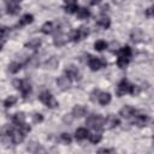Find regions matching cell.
<instances>
[{
    "label": "cell",
    "instance_id": "cell-1",
    "mask_svg": "<svg viewBox=\"0 0 154 154\" xmlns=\"http://www.w3.org/2000/svg\"><path fill=\"white\" fill-rule=\"evenodd\" d=\"M38 99H40V101H41L42 103H45V105H46L47 107H49V108H55V107L59 106V102L55 100V97H54L48 90L42 91V93L40 94Z\"/></svg>",
    "mask_w": 154,
    "mask_h": 154
},
{
    "label": "cell",
    "instance_id": "cell-2",
    "mask_svg": "<svg viewBox=\"0 0 154 154\" xmlns=\"http://www.w3.org/2000/svg\"><path fill=\"white\" fill-rule=\"evenodd\" d=\"M85 124L93 130H100L102 124H103V119H102V117L100 114H93V116L87 118Z\"/></svg>",
    "mask_w": 154,
    "mask_h": 154
},
{
    "label": "cell",
    "instance_id": "cell-3",
    "mask_svg": "<svg viewBox=\"0 0 154 154\" xmlns=\"http://www.w3.org/2000/svg\"><path fill=\"white\" fill-rule=\"evenodd\" d=\"M88 35H89V28H87V26H81L79 29L75 30V31L71 34V40L75 41V42H78V41L84 40Z\"/></svg>",
    "mask_w": 154,
    "mask_h": 154
},
{
    "label": "cell",
    "instance_id": "cell-4",
    "mask_svg": "<svg viewBox=\"0 0 154 154\" xmlns=\"http://www.w3.org/2000/svg\"><path fill=\"white\" fill-rule=\"evenodd\" d=\"M134 116H135V119H134V124H135V125L142 128V126H144V125L147 124V122H148V116H147L146 112H143V111H138V112H137V111H136Z\"/></svg>",
    "mask_w": 154,
    "mask_h": 154
},
{
    "label": "cell",
    "instance_id": "cell-5",
    "mask_svg": "<svg viewBox=\"0 0 154 154\" xmlns=\"http://www.w3.org/2000/svg\"><path fill=\"white\" fill-rule=\"evenodd\" d=\"M119 124H120L119 118L116 117L114 114H109V116L106 117V119H103V124H102V125H103L106 129H114V128H117Z\"/></svg>",
    "mask_w": 154,
    "mask_h": 154
},
{
    "label": "cell",
    "instance_id": "cell-6",
    "mask_svg": "<svg viewBox=\"0 0 154 154\" xmlns=\"http://www.w3.org/2000/svg\"><path fill=\"white\" fill-rule=\"evenodd\" d=\"M88 65H89L90 70L96 71V70H100L101 67L106 66V65H107V63H106L105 60L100 59V58H94V57H90V59H89V61H88Z\"/></svg>",
    "mask_w": 154,
    "mask_h": 154
},
{
    "label": "cell",
    "instance_id": "cell-7",
    "mask_svg": "<svg viewBox=\"0 0 154 154\" xmlns=\"http://www.w3.org/2000/svg\"><path fill=\"white\" fill-rule=\"evenodd\" d=\"M65 75L70 78V79H81V72L75 66V65H69L65 67L64 70Z\"/></svg>",
    "mask_w": 154,
    "mask_h": 154
},
{
    "label": "cell",
    "instance_id": "cell-8",
    "mask_svg": "<svg viewBox=\"0 0 154 154\" xmlns=\"http://www.w3.org/2000/svg\"><path fill=\"white\" fill-rule=\"evenodd\" d=\"M130 85H131V84H130L126 79H122V81L119 82L117 89H116V94H117L119 97L123 96V95H125V94H128L129 90H130Z\"/></svg>",
    "mask_w": 154,
    "mask_h": 154
},
{
    "label": "cell",
    "instance_id": "cell-9",
    "mask_svg": "<svg viewBox=\"0 0 154 154\" xmlns=\"http://www.w3.org/2000/svg\"><path fill=\"white\" fill-rule=\"evenodd\" d=\"M7 135L11 136L12 142H13L14 144H19V143H22L23 140H24V136H25L20 130H12V129H8Z\"/></svg>",
    "mask_w": 154,
    "mask_h": 154
},
{
    "label": "cell",
    "instance_id": "cell-10",
    "mask_svg": "<svg viewBox=\"0 0 154 154\" xmlns=\"http://www.w3.org/2000/svg\"><path fill=\"white\" fill-rule=\"evenodd\" d=\"M57 85L59 87V89H61V90H67V89H70V87H71V79L65 75V76H60V77H58V79H57Z\"/></svg>",
    "mask_w": 154,
    "mask_h": 154
},
{
    "label": "cell",
    "instance_id": "cell-11",
    "mask_svg": "<svg viewBox=\"0 0 154 154\" xmlns=\"http://www.w3.org/2000/svg\"><path fill=\"white\" fill-rule=\"evenodd\" d=\"M20 12V6L17 0H8L7 1V13L14 16Z\"/></svg>",
    "mask_w": 154,
    "mask_h": 154
},
{
    "label": "cell",
    "instance_id": "cell-12",
    "mask_svg": "<svg viewBox=\"0 0 154 154\" xmlns=\"http://www.w3.org/2000/svg\"><path fill=\"white\" fill-rule=\"evenodd\" d=\"M130 38H131L132 42L138 43V42H141V41L144 38V34H143V31H142L141 29H137V28H136V29H134V30L131 31Z\"/></svg>",
    "mask_w": 154,
    "mask_h": 154
},
{
    "label": "cell",
    "instance_id": "cell-13",
    "mask_svg": "<svg viewBox=\"0 0 154 154\" xmlns=\"http://www.w3.org/2000/svg\"><path fill=\"white\" fill-rule=\"evenodd\" d=\"M135 112H136V109L132 107V106H124L123 108H120V111H119V114L123 117V118H131V117H134V114H135Z\"/></svg>",
    "mask_w": 154,
    "mask_h": 154
},
{
    "label": "cell",
    "instance_id": "cell-14",
    "mask_svg": "<svg viewBox=\"0 0 154 154\" xmlns=\"http://www.w3.org/2000/svg\"><path fill=\"white\" fill-rule=\"evenodd\" d=\"M19 90H20L23 97H28L29 94L31 93V85H30V83L26 79H22V84H20Z\"/></svg>",
    "mask_w": 154,
    "mask_h": 154
},
{
    "label": "cell",
    "instance_id": "cell-15",
    "mask_svg": "<svg viewBox=\"0 0 154 154\" xmlns=\"http://www.w3.org/2000/svg\"><path fill=\"white\" fill-rule=\"evenodd\" d=\"M97 101L102 106H106L107 103L111 102V94L109 93H106V91H100L99 93V96H97Z\"/></svg>",
    "mask_w": 154,
    "mask_h": 154
},
{
    "label": "cell",
    "instance_id": "cell-16",
    "mask_svg": "<svg viewBox=\"0 0 154 154\" xmlns=\"http://www.w3.org/2000/svg\"><path fill=\"white\" fill-rule=\"evenodd\" d=\"M87 114V108L83 106V105H77L73 107L72 109V116L73 117H77V118H81V117H84Z\"/></svg>",
    "mask_w": 154,
    "mask_h": 154
},
{
    "label": "cell",
    "instance_id": "cell-17",
    "mask_svg": "<svg viewBox=\"0 0 154 154\" xmlns=\"http://www.w3.org/2000/svg\"><path fill=\"white\" fill-rule=\"evenodd\" d=\"M53 43L57 46V47H61L66 43V36L63 34V32H58L55 34L54 38H53Z\"/></svg>",
    "mask_w": 154,
    "mask_h": 154
},
{
    "label": "cell",
    "instance_id": "cell-18",
    "mask_svg": "<svg viewBox=\"0 0 154 154\" xmlns=\"http://www.w3.org/2000/svg\"><path fill=\"white\" fill-rule=\"evenodd\" d=\"M88 138L91 143H99L102 138V132L100 130H94L91 134H88Z\"/></svg>",
    "mask_w": 154,
    "mask_h": 154
},
{
    "label": "cell",
    "instance_id": "cell-19",
    "mask_svg": "<svg viewBox=\"0 0 154 154\" xmlns=\"http://www.w3.org/2000/svg\"><path fill=\"white\" fill-rule=\"evenodd\" d=\"M41 43H42L41 38L34 37V38H30V40L25 43V47H26V48H31V49H36V48H38V47L41 46Z\"/></svg>",
    "mask_w": 154,
    "mask_h": 154
},
{
    "label": "cell",
    "instance_id": "cell-20",
    "mask_svg": "<svg viewBox=\"0 0 154 154\" xmlns=\"http://www.w3.org/2000/svg\"><path fill=\"white\" fill-rule=\"evenodd\" d=\"M32 20H34V16H32V14L26 13V14L22 16V18L19 19V22H18V26H24V25H28V24L32 23Z\"/></svg>",
    "mask_w": 154,
    "mask_h": 154
},
{
    "label": "cell",
    "instance_id": "cell-21",
    "mask_svg": "<svg viewBox=\"0 0 154 154\" xmlns=\"http://www.w3.org/2000/svg\"><path fill=\"white\" fill-rule=\"evenodd\" d=\"M58 65H59V60H58L55 57H51V58L45 63L46 69H49V70H54V69H57Z\"/></svg>",
    "mask_w": 154,
    "mask_h": 154
},
{
    "label": "cell",
    "instance_id": "cell-22",
    "mask_svg": "<svg viewBox=\"0 0 154 154\" xmlns=\"http://www.w3.org/2000/svg\"><path fill=\"white\" fill-rule=\"evenodd\" d=\"M75 137H76V140H78V141H82V140L87 138V137H88V130L84 129V128H78V129L76 130V132H75Z\"/></svg>",
    "mask_w": 154,
    "mask_h": 154
},
{
    "label": "cell",
    "instance_id": "cell-23",
    "mask_svg": "<svg viewBox=\"0 0 154 154\" xmlns=\"http://www.w3.org/2000/svg\"><path fill=\"white\" fill-rule=\"evenodd\" d=\"M76 16H77V18H78V19H87V18H89L90 12H89V10H88V8L82 7V8H78V10H77Z\"/></svg>",
    "mask_w": 154,
    "mask_h": 154
},
{
    "label": "cell",
    "instance_id": "cell-24",
    "mask_svg": "<svg viewBox=\"0 0 154 154\" xmlns=\"http://www.w3.org/2000/svg\"><path fill=\"white\" fill-rule=\"evenodd\" d=\"M13 123L16 124V125H22L23 123H25V116H24V113L23 112H18V113H16L14 116H13Z\"/></svg>",
    "mask_w": 154,
    "mask_h": 154
},
{
    "label": "cell",
    "instance_id": "cell-25",
    "mask_svg": "<svg viewBox=\"0 0 154 154\" xmlns=\"http://www.w3.org/2000/svg\"><path fill=\"white\" fill-rule=\"evenodd\" d=\"M53 30H54V25H53L52 22H46V23L41 26V31H42L43 34H52Z\"/></svg>",
    "mask_w": 154,
    "mask_h": 154
},
{
    "label": "cell",
    "instance_id": "cell-26",
    "mask_svg": "<svg viewBox=\"0 0 154 154\" xmlns=\"http://www.w3.org/2000/svg\"><path fill=\"white\" fill-rule=\"evenodd\" d=\"M97 25L101 26L102 29H108L109 25H111V19L108 17H102L97 20Z\"/></svg>",
    "mask_w": 154,
    "mask_h": 154
},
{
    "label": "cell",
    "instance_id": "cell-27",
    "mask_svg": "<svg viewBox=\"0 0 154 154\" xmlns=\"http://www.w3.org/2000/svg\"><path fill=\"white\" fill-rule=\"evenodd\" d=\"M129 61H130V58H126V57H122V55H119V58L117 59V65H118L120 69H125V67L128 66Z\"/></svg>",
    "mask_w": 154,
    "mask_h": 154
},
{
    "label": "cell",
    "instance_id": "cell-28",
    "mask_svg": "<svg viewBox=\"0 0 154 154\" xmlns=\"http://www.w3.org/2000/svg\"><path fill=\"white\" fill-rule=\"evenodd\" d=\"M20 69H22V64L20 63H17V61H13V63H11L8 65V71L11 73H17V72H19Z\"/></svg>",
    "mask_w": 154,
    "mask_h": 154
},
{
    "label": "cell",
    "instance_id": "cell-29",
    "mask_svg": "<svg viewBox=\"0 0 154 154\" xmlns=\"http://www.w3.org/2000/svg\"><path fill=\"white\" fill-rule=\"evenodd\" d=\"M118 52H119V54H120L122 57H126V58H130V57H131V54H132V52H131V48H130L129 46H124V47H120Z\"/></svg>",
    "mask_w": 154,
    "mask_h": 154
},
{
    "label": "cell",
    "instance_id": "cell-30",
    "mask_svg": "<svg viewBox=\"0 0 154 154\" xmlns=\"http://www.w3.org/2000/svg\"><path fill=\"white\" fill-rule=\"evenodd\" d=\"M28 150L31 152V153H37V152H43V149L41 148L40 143H36V142H31L29 146H28Z\"/></svg>",
    "mask_w": 154,
    "mask_h": 154
},
{
    "label": "cell",
    "instance_id": "cell-31",
    "mask_svg": "<svg viewBox=\"0 0 154 154\" xmlns=\"http://www.w3.org/2000/svg\"><path fill=\"white\" fill-rule=\"evenodd\" d=\"M107 47H108V45H107L103 40H97V41L94 43V48H95L96 51H99V52H101V51L106 49Z\"/></svg>",
    "mask_w": 154,
    "mask_h": 154
},
{
    "label": "cell",
    "instance_id": "cell-32",
    "mask_svg": "<svg viewBox=\"0 0 154 154\" xmlns=\"http://www.w3.org/2000/svg\"><path fill=\"white\" fill-rule=\"evenodd\" d=\"M16 102H17V97H16L14 95H10V96L4 101V106L8 108V107H12Z\"/></svg>",
    "mask_w": 154,
    "mask_h": 154
},
{
    "label": "cell",
    "instance_id": "cell-33",
    "mask_svg": "<svg viewBox=\"0 0 154 154\" xmlns=\"http://www.w3.org/2000/svg\"><path fill=\"white\" fill-rule=\"evenodd\" d=\"M77 10H78V6L76 4H67L65 6V12L67 13H76Z\"/></svg>",
    "mask_w": 154,
    "mask_h": 154
},
{
    "label": "cell",
    "instance_id": "cell-34",
    "mask_svg": "<svg viewBox=\"0 0 154 154\" xmlns=\"http://www.w3.org/2000/svg\"><path fill=\"white\" fill-rule=\"evenodd\" d=\"M60 141H61L64 144H70V143H71V141H72V138H71L70 134L63 132V134L60 135Z\"/></svg>",
    "mask_w": 154,
    "mask_h": 154
},
{
    "label": "cell",
    "instance_id": "cell-35",
    "mask_svg": "<svg viewBox=\"0 0 154 154\" xmlns=\"http://www.w3.org/2000/svg\"><path fill=\"white\" fill-rule=\"evenodd\" d=\"M129 93L131 94V95H134V96H137L140 93H141V88L138 87V85H130V90H129Z\"/></svg>",
    "mask_w": 154,
    "mask_h": 154
},
{
    "label": "cell",
    "instance_id": "cell-36",
    "mask_svg": "<svg viewBox=\"0 0 154 154\" xmlns=\"http://www.w3.org/2000/svg\"><path fill=\"white\" fill-rule=\"evenodd\" d=\"M26 64H28L29 66H36V65L38 64V59H37V57H36V55H32V57H30V58L28 59Z\"/></svg>",
    "mask_w": 154,
    "mask_h": 154
},
{
    "label": "cell",
    "instance_id": "cell-37",
    "mask_svg": "<svg viewBox=\"0 0 154 154\" xmlns=\"http://www.w3.org/2000/svg\"><path fill=\"white\" fill-rule=\"evenodd\" d=\"M19 130H20L24 135H26V134H29V132H30V130H31V129H30V126H29V125H26L25 123H23L22 125H19Z\"/></svg>",
    "mask_w": 154,
    "mask_h": 154
},
{
    "label": "cell",
    "instance_id": "cell-38",
    "mask_svg": "<svg viewBox=\"0 0 154 154\" xmlns=\"http://www.w3.org/2000/svg\"><path fill=\"white\" fill-rule=\"evenodd\" d=\"M8 32H10V28H7V26H0V37L7 36Z\"/></svg>",
    "mask_w": 154,
    "mask_h": 154
},
{
    "label": "cell",
    "instance_id": "cell-39",
    "mask_svg": "<svg viewBox=\"0 0 154 154\" xmlns=\"http://www.w3.org/2000/svg\"><path fill=\"white\" fill-rule=\"evenodd\" d=\"M32 120H34V123H41L43 120V116L41 113H35L32 116Z\"/></svg>",
    "mask_w": 154,
    "mask_h": 154
},
{
    "label": "cell",
    "instance_id": "cell-40",
    "mask_svg": "<svg viewBox=\"0 0 154 154\" xmlns=\"http://www.w3.org/2000/svg\"><path fill=\"white\" fill-rule=\"evenodd\" d=\"M109 47H111V48H109V49H111V52H113V53L118 52V51H119V48H120V47H119V43H118V42H116V41H113V42L111 43V46H109Z\"/></svg>",
    "mask_w": 154,
    "mask_h": 154
},
{
    "label": "cell",
    "instance_id": "cell-41",
    "mask_svg": "<svg viewBox=\"0 0 154 154\" xmlns=\"http://www.w3.org/2000/svg\"><path fill=\"white\" fill-rule=\"evenodd\" d=\"M99 93H100V90H96V89H95V90L91 93V95H90V99H91V101H96V100H97Z\"/></svg>",
    "mask_w": 154,
    "mask_h": 154
},
{
    "label": "cell",
    "instance_id": "cell-42",
    "mask_svg": "<svg viewBox=\"0 0 154 154\" xmlns=\"http://www.w3.org/2000/svg\"><path fill=\"white\" fill-rule=\"evenodd\" d=\"M100 11H101V13H107V12L109 11V6H108L107 4H103V5L101 6Z\"/></svg>",
    "mask_w": 154,
    "mask_h": 154
},
{
    "label": "cell",
    "instance_id": "cell-43",
    "mask_svg": "<svg viewBox=\"0 0 154 154\" xmlns=\"http://www.w3.org/2000/svg\"><path fill=\"white\" fill-rule=\"evenodd\" d=\"M20 84H22V79H14V81H13V87H14L16 89H18V90H19V88H20Z\"/></svg>",
    "mask_w": 154,
    "mask_h": 154
},
{
    "label": "cell",
    "instance_id": "cell-44",
    "mask_svg": "<svg viewBox=\"0 0 154 154\" xmlns=\"http://www.w3.org/2000/svg\"><path fill=\"white\" fill-rule=\"evenodd\" d=\"M146 16H147L148 18H152V17H153V7L147 8V11H146Z\"/></svg>",
    "mask_w": 154,
    "mask_h": 154
},
{
    "label": "cell",
    "instance_id": "cell-45",
    "mask_svg": "<svg viewBox=\"0 0 154 154\" xmlns=\"http://www.w3.org/2000/svg\"><path fill=\"white\" fill-rule=\"evenodd\" d=\"M97 152H99V153H113L114 150H113V149H108V148H101V149H99Z\"/></svg>",
    "mask_w": 154,
    "mask_h": 154
},
{
    "label": "cell",
    "instance_id": "cell-46",
    "mask_svg": "<svg viewBox=\"0 0 154 154\" xmlns=\"http://www.w3.org/2000/svg\"><path fill=\"white\" fill-rule=\"evenodd\" d=\"M71 120H72V119H71L70 117H67V114L64 117V122H65V123H71Z\"/></svg>",
    "mask_w": 154,
    "mask_h": 154
},
{
    "label": "cell",
    "instance_id": "cell-47",
    "mask_svg": "<svg viewBox=\"0 0 154 154\" xmlns=\"http://www.w3.org/2000/svg\"><path fill=\"white\" fill-rule=\"evenodd\" d=\"M89 2H90V5H96V4L100 2V0H90Z\"/></svg>",
    "mask_w": 154,
    "mask_h": 154
},
{
    "label": "cell",
    "instance_id": "cell-48",
    "mask_svg": "<svg viewBox=\"0 0 154 154\" xmlns=\"http://www.w3.org/2000/svg\"><path fill=\"white\" fill-rule=\"evenodd\" d=\"M4 43H5V41H4L2 38H0V51L2 49V47H4Z\"/></svg>",
    "mask_w": 154,
    "mask_h": 154
},
{
    "label": "cell",
    "instance_id": "cell-49",
    "mask_svg": "<svg viewBox=\"0 0 154 154\" xmlns=\"http://www.w3.org/2000/svg\"><path fill=\"white\" fill-rule=\"evenodd\" d=\"M65 2H66V5L67 4H76V0H65Z\"/></svg>",
    "mask_w": 154,
    "mask_h": 154
},
{
    "label": "cell",
    "instance_id": "cell-50",
    "mask_svg": "<svg viewBox=\"0 0 154 154\" xmlns=\"http://www.w3.org/2000/svg\"><path fill=\"white\" fill-rule=\"evenodd\" d=\"M17 1H18V2H19V1H22V0H17Z\"/></svg>",
    "mask_w": 154,
    "mask_h": 154
},
{
    "label": "cell",
    "instance_id": "cell-51",
    "mask_svg": "<svg viewBox=\"0 0 154 154\" xmlns=\"http://www.w3.org/2000/svg\"><path fill=\"white\" fill-rule=\"evenodd\" d=\"M0 17H1V13H0Z\"/></svg>",
    "mask_w": 154,
    "mask_h": 154
}]
</instances>
